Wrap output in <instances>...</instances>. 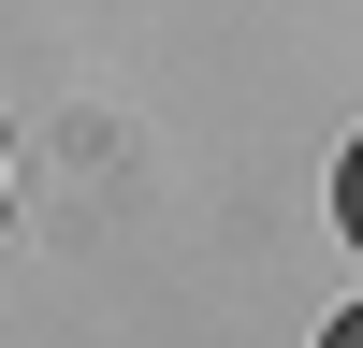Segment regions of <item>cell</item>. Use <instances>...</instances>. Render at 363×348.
<instances>
[{
	"mask_svg": "<svg viewBox=\"0 0 363 348\" xmlns=\"http://www.w3.org/2000/svg\"><path fill=\"white\" fill-rule=\"evenodd\" d=\"M335 232L363 247V131H349V160H335Z\"/></svg>",
	"mask_w": 363,
	"mask_h": 348,
	"instance_id": "cell-1",
	"label": "cell"
},
{
	"mask_svg": "<svg viewBox=\"0 0 363 348\" xmlns=\"http://www.w3.org/2000/svg\"><path fill=\"white\" fill-rule=\"evenodd\" d=\"M320 348H363V305H335V334H320Z\"/></svg>",
	"mask_w": 363,
	"mask_h": 348,
	"instance_id": "cell-2",
	"label": "cell"
},
{
	"mask_svg": "<svg viewBox=\"0 0 363 348\" xmlns=\"http://www.w3.org/2000/svg\"><path fill=\"white\" fill-rule=\"evenodd\" d=\"M0 203H15V145H0Z\"/></svg>",
	"mask_w": 363,
	"mask_h": 348,
	"instance_id": "cell-3",
	"label": "cell"
}]
</instances>
